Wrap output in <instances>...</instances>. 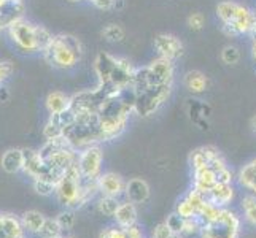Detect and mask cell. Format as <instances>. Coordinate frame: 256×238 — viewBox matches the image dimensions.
Returning <instances> with one entry per match:
<instances>
[{
	"label": "cell",
	"instance_id": "cell-55",
	"mask_svg": "<svg viewBox=\"0 0 256 238\" xmlns=\"http://www.w3.org/2000/svg\"><path fill=\"white\" fill-rule=\"evenodd\" d=\"M58 238H70V237H62V235H60V237H58Z\"/></svg>",
	"mask_w": 256,
	"mask_h": 238
},
{
	"label": "cell",
	"instance_id": "cell-30",
	"mask_svg": "<svg viewBox=\"0 0 256 238\" xmlns=\"http://www.w3.org/2000/svg\"><path fill=\"white\" fill-rule=\"evenodd\" d=\"M242 210L246 223H250L252 226H256V196H245L242 199Z\"/></svg>",
	"mask_w": 256,
	"mask_h": 238
},
{
	"label": "cell",
	"instance_id": "cell-7",
	"mask_svg": "<svg viewBox=\"0 0 256 238\" xmlns=\"http://www.w3.org/2000/svg\"><path fill=\"white\" fill-rule=\"evenodd\" d=\"M102 149L92 145L83 148L80 153H78V169L83 178L86 180H97L100 176V169H102Z\"/></svg>",
	"mask_w": 256,
	"mask_h": 238
},
{
	"label": "cell",
	"instance_id": "cell-12",
	"mask_svg": "<svg viewBox=\"0 0 256 238\" xmlns=\"http://www.w3.org/2000/svg\"><path fill=\"white\" fill-rule=\"evenodd\" d=\"M150 72L153 75V79L156 84H164V83H174L175 79V62L170 59L160 57L153 59L148 64Z\"/></svg>",
	"mask_w": 256,
	"mask_h": 238
},
{
	"label": "cell",
	"instance_id": "cell-13",
	"mask_svg": "<svg viewBox=\"0 0 256 238\" xmlns=\"http://www.w3.org/2000/svg\"><path fill=\"white\" fill-rule=\"evenodd\" d=\"M124 196L129 202L136 205H142L145 202L150 200L152 196V189H150V184L144 178H132L126 183V192Z\"/></svg>",
	"mask_w": 256,
	"mask_h": 238
},
{
	"label": "cell",
	"instance_id": "cell-8",
	"mask_svg": "<svg viewBox=\"0 0 256 238\" xmlns=\"http://www.w3.org/2000/svg\"><path fill=\"white\" fill-rule=\"evenodd\" d=\"M37 25H32L30 22H26L22 19L14 21L8 30H10V37L18 45V48L26 52H35L40 51L37 45V33H35Z\"/></svg>",
	"mask_w": 256,
	"mask_h": 238
},
{
	"label": "cell",
	"instance_id": "cell-45",
	"mask_svg": "<svg viewBox=\"0 0 256 238\" xmlns=\"http://www.w3.org/2000/svg\"><path fill=\"white\" fill-rule=\"evenodd\" d=\"M99 238H128L124 229H105L99 235Z\"/></svg>",
	"mask_w": 256,
	"mask_h": 238
},
{
	"label": "cell",
	"instance_id": "cell-31",
	"mask_svg": "<svg viewBox=\"0 0 256 238\" xmlns=\"http://www.w3.org/2000/svg\"><path fill=\"white\" fill-rule=\"evenodd\" d=\"M240 51L237 46L234 45H226L223 49H222V60L226 64V65H237L240 62Z\"/></svg>",
	"mask_w": 256,
	"mask_h": 238
},
{
	"label": "cell",
	"instance_id": "cell-41",
	"mask_svg": "<svg viewBox=\"0 0 256 238\" xmlns=\"http://www.w3.org/2000/svg\"><path fill=\"white\" fill-rule=\"evenodd\" d=\"M186 24L191 30H202L206 25V17L202 13H191L186 19Z\"/></svg>",
	"mask_w": 256,
	"mask_h": 238
},
{
	"label": "cell",
	"instance_id": "cell-3",
	"mask_svg": "<svg viewBox=\"0 0 256 238\" xmlns=\"http://www.w3.org/2000/svg\"><path fill=\"white\" fill-rule=\"evenodd\" d=\"M216 16L222 24L232 25L237 35H248L256 24V13L234 0H222L216 5Z\"/></svg>",
	"mask_w": 256,
	"mask_h": 238
},
{
	"label": "cell",
	"instance_id": "cell-52",
	"mask_svg": "<svg viewBox=\"0 0 256 238\" xmlns=\"http://www.w3.org/2000/svg\"><path fill=\"white\" fill-rule=\"evenodd\" d=\"M6 2H10V0H0V6H2V5H5Z\"/></svg>",
	"mask_w": 256,
	"mask_h": 238
},
{
	"label": "cell",
	"instance_id": "cell-51",
	"mask_svg": "<svg viewBox=\"0 0 256 238\" xmlns=\"http://www.w3.org/2000/svg\"><path fill=\"white\" fill-rule=\"evenodd\" d=\"M4 227H2V216H0V237H4Z\"/></svg>",
	"mask_w": 256,
	"mask_h": 238
},
{
	"label": "cell",
	"instance_id": "cell-18",
	"mask_svg": "<svg viewBox=\"0 0 256 238\" xmlns=\"http://www.w3.org/2000/svg\"><path fill=\"white\" fill-rule=\"evenodd\" d=\"M183 86L186 87L191 94L199 95V94H204L208 89L210 79L204 72H200V70H188V72L183 75Z\"/></svg>",
	"mask_w": 256,
	"mask_h": 238
},
{
	"label": "cell",
	"instance_id": "cell-27",
	"mask_svg": "<svg viewBox=\"0 0 256 238\" xmlns=\"http://www.w3.org/2000/svg\"><path fill=\"white\" fill-rule=\"evenodd\" d=\"M254 178H256V159H253V161H250V162H246L239 170V173H237V181H239V184L244 188H248L250 183Z\"/></svg>",
	"mask_w": 256,
	"mask_h": 238
},
{
	"label": "cell",
	"instance_id": "cell-32",
	"mask_svg": "<svg viewBox=\"0 0 256 238\" xmlns=\"http://www.w3.org/2000/svg\"><path fill=\"white\" fill-rule=\"evenodd\" d=\"M38 234L43 238H58V237H60V234H62V229H60L56 219H46Z\"/></svg>",
	"mask_w": 256,
	"mask_h": 238
},
{
	"label": "cell",
	"instance_id": "cell-19",
	"mask_svg": "<svg viewBox=\"0 0 256 238\" xmlns=\"http://www.w3.org/2000/svg\"><path fill=\"white\" fill-rule=\"evenodd\" d=\"M113 218L121 229H129L132 226H136L137 224V207H136V204H132V202H129V200L122 202V204H120L116 213H114Z\"/></svg>",
	"mask_w": 256,
	"mask_h": 238
},
{
	"label": "cell",
	"instance_id": "cell-26",
	"mask_svg": "<svg viewBox=\"0 0 256 238\" xmlns=\"http://www.w3.org/2000/svg\"><path fill=\"white\" fill-rule=\"evenodd\" d=\"M2 227H4V234L8 238H24L22 237L24 229L16 218H13L10 215H4L2 216Z\"/></svg>",
	"mask_w": 256,
	"mask_h": 238
},
{
	"label": "cell",
	"instance_id": "cell-48",
	"mask_svg": "<svg viewBox=\"0 0 256 238\" xmlns=\"http://www.w3.org/2000/svg\"><path fill=\"white\" fill-rule=\"evenodd\" d=\"M8 100V91L6 87L0 86V102H6Z\"/></svg>",
	"mask_w": 256,
	"mask_h": 238
},
{
	"label": "cell",
	"instance_id": "cell-42",
	"mask_svg": "<svg viewBox=\"0 0 256 238\" xmlns=\"http://www.w3.org/2000/svg\"><path fill=\"white\" fill-rule=\"evenodd\" d=\"M175 234L169 229V226H167L166 223H161V224H158L154 227V231H153V238H172Z\"/></svg>",
	"mask_w": 256,
	"mask_h": 238
},
{
	"label": "cell",
	"instance_id": "cell-25",
	"mask_svg": "<svg viewBox=\"0 0 256 238\" xmlns=\"http://www.w3.org/2000/svg\"><path fill=\"white\" fill-rule=\"evenodd\" d=\"M45 221H46V218L43 216L40 211H35V210L26 211L22 215V226L30 232H40V229L45 224Z\"/></svg>",
	"mask_w": 256,
	"mask_h": 238
},
{
	"label": "cell",
	"instance_id": "cell-17",
	"mask_svg": "<svg viewBox=\"0 0 256 238\" xmlns=\"http://www.w3.org/2000/svg\"><path fill=\"white\" fill-rule=\"evenodd\" d=\"M22 154H24V167L22 169L35 180L45 178L46 173H48V165L40 157V154L35 153V151H30V149H22Z\"/></svg>",
	"mask_w": 256,
	"mask_h": 238
},
{
	"label": "cell",
	"instance_id": "cell-21",
	"mask_svg": "<svg viewBox=\"0 0 256 238\" xmlns=\"http://www.w3.org/2000/svg\"><path fill=\"white\" fill-rule=\"evenodd\" d=\"M207 199L215 204L220 208H224L226 205H229L234 199V188L232 184H224V183H216L214 188H212L210 194L207 196Z\"/></svg>",
	"mask_w": 256,
	"mask_h": 238
},
{
	"label": "cell",
	"instance_id": "cell-14",
	"mask_svg": "<svg viewBox=\"0 0 256 238\" xmlns=\"http://www.w3.org/2000/svg\"><path fill=\"white\" fill-rule=\"evenodd\" d=\"M188 114L192 124H196L202 130L208 129V118L212 114V108L208 103L199 99L188 100Z\"/></svg>",
	"mask_w": 256,
	"mask_h": 238
},
{
	"label": "cell",
	"instance_id": "cell-15",
	"mask_svg": "<svg viewBox=\"0 0 256 238\" xmlns=\"http://www.w3.org/2000/svg\"><path fill=\"white\" fill-rule=\"evenodd\" d=\"M216 184V172L212 167H202V169L194 170L192 173V188L199 191L200 194H204L207 197L212 188Z\"/></svg>",
	"mask_w": 256,
	"mask_h": 238
},
{
	"label": "cell",
	"instance_id": "cell-43",
	"mask_svg": "<svg viewBox=\"0 0 256 238\" xmlns=\"http://www.w3.org/2000/svg\"><path fill=\"white\" fill-rule=\"evenodd\" d=\"M13 64L8 62V60H0V86L5 81V79L13 73Z\"/></svg>",
	"mask_w": 256,
	"mask_h": 238
},
{
	"label": "cell",
	"instance_id": "cell-5",
	"mask_svg": "<svg viewBox=\"0 0 256 238\" xmlns=\"http://www.w3.org/2000/svg\"><path fill=\"white\" fill-rule=\"evenodd\" d=\"M172 89H174V83H164V84L150 86L148 89L138 92L136 97L134 113L138 114L140 118L153 116L170 99Z\"/></svg>",
	"mask_w": 256,
	"mask_h": 238
},
{
	"label": "cell",
	"instance_id": "cell-28",
	"mask_svg": "<svg viewBox=\"0 0 256 238\" xmlns=\"http://www.w3.org/2000/svg\"><path fill=\"white\" fill-rule=\"evenodd\" d=\"M102 37L110 43H120L124 40L126 30L120 24H107L102 30Z\"/></svg>",
	"mask_w": 256,
	"mask_h": 238
},
{
	"label": "cell",
	"instance_id": "cell-34",
	"mask_svg": "<svg viewBox=\"0 0 256 238\" xmlns=\"http://www.w3.org/2000/svg\"><path fill=\"white\" fill-rule=\"evenodd\" d=\"M34 189L37 194H40V196L48 197L52 192H56V184L48 181V180L37 178V180H34Z\"/></svg>",
	"mask_w": 256,
	"mask_h": 238
},
{
	"label": "cell",
	"instance_id": "cell-6",
	"mask_svg": "<svg viewBox=\"0 0 256 238\" xmlns=\"http://www.w3.org/2000/svg\"><path fill=\"white\" fill-rule=\"evenodd\" d=\"M240 232V219L234 211L222 208L218 219L207 223L200 229L202 238H237Z\"/></svg>",
	"mask_w": 256,
	"mask_h": 238
},
{
	"label": "cell",
	"instance_id": "cell-22",
	"mask_svg": "<svg viewBox=\"0 0 256 238\" xmlns=\"http://www.w3.org/2000/svg\"><path fill=\"white\" fill-rule=\"evenodd\" d=\"M0 165L6 173H18L24 167V154L21 149H8L0 159Z\"/></svg>",
	"mask_w": 256,
	"mask_h": 238
},
{
	"label": "cell",
	"instance_id": "cell-35",
	"mask_svg": "<svg viewBox=\"0 0 256 238\" xmlns=\"http://www.w3.org/2000/svg\"><path fill=\"white\" fill-rule=\"evenodd\" d=\"M204 223L200 221V218H190V219H184V226H183V234L182 235H194V234H199Z\"/></svg>",
	"mask_w": 256,
	"mask_h": 238
},
{
	"label": "cell",
	"instance_id": "cell-53",
	"mask_svg": "<svg viewBox=\"0 0 256 238\" xmlns=\"http://www.w3.org/2000/svg\"><path fill=\"white\" fill-rule=\"evenodd\" d=\"M172 238H183V237H182V235H176V234H175V235H174Z\"/></svg>",
	"mask_w": 256,
	"mask_h": 238
},
{
	"label": "cell",
	"instance_id": "cell-40",
	"mask_svg": "<svg viewBox=\"0 0 256 238\" xmlns=\"http://www.w3.org/2000/svg\"><path fill=\"white\" fill-rule=\"evenodd\" d=\"M184 199L186 200H190L191 202V205L196 208V211H199V208L206 204V200H207V197L204 196V194H200L199 191H196L194 188H191L190 191H188V194L184 196Z\"/></svg>",
	"mask_w": 256,
	"mask_h": 238
},
{
	"label": "cell",
	"instance_id": "cell-23",
	"mask_svg": "<svg viewBox=\"0 0 256 238\" xmlns=\"http://www.w3.org/2000/svg\"><path fill=\"white\" fill-rule=\"evenodd\" d=\"M45 103L50 114H59L70 108V97L60 91H52L48 94Z\"/></svg>",
	"mask_w": 256,
	"mask_h": 238
},
{
	"label": "cell",
	"instance_id": "cell-46",
	"mask_svg": "<svg viewBox=\"0 0 256 238\" xmlns=\"http://www.w3.org/2000/svg\"><path fill=\"white\" fill-rule=\"evenodd\" d=\"M97 10H113L114 0H90Z\"/></svg>",
	"mask_w": 256,
	"mask_h": 238
},
{
	"label": "cell",
	"instance_id": "cell-33",
	"mask_svg": "<svg viewBox=\"0 0 256 238\" xmlns=\"http://www.w3.org/2000/svg\"><path fill=\"white\" fill-rule=\"evenodd\" d=\"M175 213L180 215L183 219H190V218H196L198 216V211L191 205V202L186 200V199H182L178 204H176V208H175Z\"/></svg>",
	"mask_w": 256,
	"mask_h": 238
},
{
	"label": "cell",
	"instance_id": "cell-39",
	"mask_svg": "<svg viewBox=\"0 0 256 238\" xmlns=\"http://www.w3.org/2000/svg\"><path fill=\"white\" fill-rule=\"evenodd\" d=\"M43 135H45L46 142H51V140H58L60 137H64V130L59 126H56L52 121H48V124L43 129Z\"/></svg>",
	"mask_w": 256,
	"mask_h": 238
},
{
	"label": "cell",
	"instance_id": "cell-20",
	"mask_svg": "<svg viewBox=\"0 0 256 238\" xmlns=\"http://www.w3.org/2000/svg\"><path fill=\"white\" fill-rule=\"evenodd\" d=\"M216 156H220V151L215 146H200V148H196L190 154V165L192 167V170L202 169V167L210 165V162L214 161Z\"/></svg>",
	"mask_w": 256,
	"mask_h": 238
},
{
	"label": "cell",
	"instance_id": "cell-47",
	"mask_svg": "<svg viewBox=\"0 0 256 238\" xmlns=\"http://www.w3.org/2000/svg\"><path fill=\"white\" fill-rule=\"evenodd\" d=\"M124 6H126V0H114V3H113V10L121 11V10H124Z\"/></svg>",
	"mask_w": 256,
	"mask_h": 238
},
{
	"label": "cell",
	"instance_id": "cell-10",
	"mask_svg": "<svg viewBox=\"0 0 256 238\" xmlns=\"http://www.w3.org/2000/svg\"><path fill=\"white\" fill-rule=\"evenodd\" d=\"M136 67L128 57H116V67H114L110 83L118 87V89H128L132 84V78H134Z\"/></svg>",
	"mask_w": 256,
	"mask_h": 238
},
{
	"label": "cell",
	"instance_id": "cell-4",
	"mask_svg": "<svg viewBox=\"0 0 256 238\" xmlns=\"http://www.w3.org/2000/svg\"><path fill=\"white\" fill-rule=\"evenodd\" d=\"M83 176L78 169V161L72 164L64 172L62 178L56 184V197L59 204H62L68 208H80L86 204L83 196V186H82Z\"/></svg>",
	"mask_w": 256,
	"mask_h": 238
},
{
	"label": "cell",
	"instance_id": "cell-36",
	"mask_svg": "<svg viewBox=\"0 0 256 238\" xmlns=\"http://www.w3.org/2000/svg\"><path fill=\"white\" fill-rule=\"evenodd\" d=\"M56 221H58V224L60 226V229H62V231H70V229H72L74 224H75V215H74V211L72 210L62 211V213L58 215Z\"/></svg>",
	"mask_w": 256,
	"mask_h": 238
},
{
	"label": "cell",
	"instance_id": "cell-54",
	"mask_svg": "<svg viewBox=\"0 0 256 238\" xmlns=\"http://www.w3.org/2000/svg\"><path fill=\"white\" fill-rule=\"evenodd\" d=\"M68 2H82V0H68Z\"/></svg>",
	"mask_w": 256,
	"mask_h": 238
},
{
	"label": "cell",
	"instance_id": "cell-16",
	"mask_svg": "<svg viewBox=\"0 0 256 238\" xmlns=\"http://www.w3.org/2000/svg\"><path fill=\"white\" fill-rule=\"evenodd\" d=\"M114 67H116V56L100 51L94 59V72L99 83H110V78Z\"/></svg>",
	"mask_w": 256,
	"mask_h": 238
},
{
	"label": "cell",
	"instance_id": "cell-44",
	"mask_svg": "<svg viewBox=\"0 0 256 238\" xmlns=\"http://www.w3.org/2000/svg\"><path fill=\"white\" fill-rule=\"evenodd\" d=\"M234 175L229 167H224L223 170L216 172V183H224V184H232Z\"/></svg>",
	"mask_w": 256,
	"mask_h": 238
},
{
	"label": "cell",
	"instance_id": "cell-2",
	"mask_svg": "<svg viewBox=\"0 0 256 238\" xmlns=\"http://www.w3.org/2000/svg\"><path fill=\"white\" fill-rule=\"evenodd\" d=\"M42 52L50 65L68 70L80 62L83 56V46L82 41L74 35H56L50 46Z\"/></svg>",
	"mask_w": 256,
	"mask_h": 238
},
{
	"label": "cell",
	"instance_id": "cell-24",
	"mask_svg": "<svg viewBox=\"0 0 256 238\" xmlns=\"http://www.w3.org/2000/svg\"><path fill=\"white\" fill-rule=\"evenodd\" d=\"M154 79L153 75L150 72V67H136V72H134V78H132V84L130 87L136 91V94L142 92L145 89H148L150 86H154Z\"/></svg>",
	"mask_w": 256,
	"mask_h": 238
},
{
	"label": "cell",
	"instance_id": "cell-50",
	"mask_svg": "<svg viewBox=\"0 0 256 238\" xmlns=\"http://www.w3.org/2000/svg\"><path fill=\"white\" fill-rule=\"evenodd\" d=\"M252 56L256 60V41H252Z\"/></svg>",
	"mask_w": 256,
	"mask_h": 238
},
{
	"label": "cell",
	"instance_id": "cell-37",
	"mask_svg": "<svg viewBox=\"0 0 256 238\" xmlns=\"http://www.w3.org/2000/svg\"><path fill=\"white\" fill-rule=\"evenodd\" d=\"M167 226H169V229L174 232V234H176V235H182L183 234V226H184V219L180 216V215H176V213H172V215H169L167 216V219L164 221Z\"/></svg>",
	"mask_w": 256,
	"mask_h": 238
},
{
	"label": "cell",
	"instance_id": "cell-9",
	"mask_svg": "<svg viewBox=\"0 0 256 238\" xmlns=\"http://www.w3.org/2000/svg\"><path fill=\"white\" fill-rule=\"evenodd\" d=\"M154 51L160 57L170 59L175 62L184 54V45L174 33H160L154 38Z\"/></svg>",
	"mask_w": 256,
	"mask_h": 238
},
{
	"label": "cell",
	"instance_id": "cell-49",
	"mask_svg": "<svg viewBox=\"0 0 256 238\" xmlns=\"http://www.w3.org/2000/svg\"><path fill=\"white\" fill-rule=\"evenodd\" d=\"M250 127H252V130H253V134L256 135V114L252 118V121H250Z\"/></svg>",
	"mask_w": 256,
	"mask_h": 238
},
{
	"label": "cell",
	"instance_id": "cell-11",
	"mask_svg": "<svg viewBox=\"0 0 256 238\" xmlns=\"http://www.w3.org/2000/svg\"><path fill=\"white\" fill-rule=\"evenodd\" d=\"M97 183H99V191L104 196L121 197L126 192L128 181H124V178L118 173L107 172V173H100V176L97 178Z\"/></svg>",
	"mask_w": 256,
	"mask_h": 238
},
{
	"label": "cell",
	"instance_id": "cell-38",
	"mask_svg": "<svg viewBox=\"0 0 256 238\" xmlns=\"http://www.w3.org/2000/svg\"><path fill=\"white\" fill-rule=\"evenodd\" d=\"M35 33H37V45H38V49L40 51L46 49L50 46V43L52 41V38H54L45 27H40V25H37V29H35Z\"/></svg>",
	"mask_w": 256,
	"mask_h": 238
},
{
	"label": "cell",
	"instance_id": "cell-1",
	"mask_svg": "<svg viewBox=\"0 0 256 238\" xmlns=\"http://www.w3.org/2000/svg\"><path fill=\"white\" fill-rule=\"evenodd\" d=\"M136 97V91L128 87V89H121L116 95L110 97L100 105L97 116H99V124L105 135V142L120 137L126 130L128 121L134 113Z\"/></svg>",
	"mask_w": 256,
	"mask_h": 238
},
{
	"label": "cell",
	"instance_id": "cell-29",
	"mask_svg": "<svg viewBox=\"0 0 256 238\" xmlns=\"http://www.w3.org/2000/svg\"><path fill=\"white\" fill-rule=\"evenodd\" d=\"M120 207L118 197H110V196H104L99 202H97V210L100 211L104 216H114L116 210Z\"/></svg>",
	"mask_w": 256,
	"mask_h": 238
}]
</instances>
